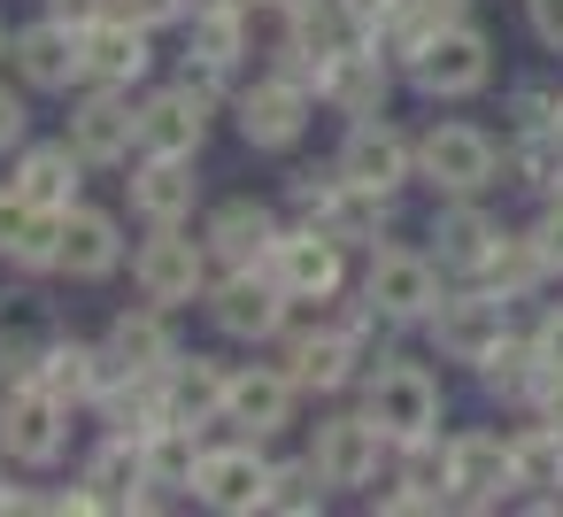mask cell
<instances>
[{"instance_id":"cell-36","label":"cell","mask_w":563,"mask_h":517,"mask_svg":"<svg viewBox=\"0 0 563 517\" xmlns=\"http://www.w3.org/2000/svg\"><path fill=\"white\" fill-rule=\"evenodd\" d=\"M140 448H147V486H194V479H201V455H209V448L194 440V425H178V417L155 425Z\"/></svg>"},{"instance_id":"cell-9","label":"cell","mask_w":563,"mask_h":517,"mask_svg":"<svg viewBox=\"0 0 563 517\" xmlns=\"http://www.w3.org/2000/svg\"><path fill=\"white\" fill-rule=\"evenodd\" d=\"M494 140L478 132V124H432L424 132V147H417V170L440 186V194H478L486 178H494Z\"/></svg>"},{"instance_id":"cell-27","label":"cell","mask_w":563,"mask_h":517,"mask_svg":"<svg viewBox=\"0 0 563 517\" xmlns=\"http://www.w3.org/2000/svg\"><path fill=\"white\" fill-rule=\"evenodd\" d=\"M109 355H117V371L163 378V371L178 363V340H170V317H163V301H155V309H124V317L109 324Z\"/></svg>"},{"instance_id":"cell-41","label":"cell","mask_w":563,"mask_h":517,"mask_svg":"<svg viewBox=\"0 0 563 517\" xmlns=\"http://www.w3.org/2000/svg\"><path fill=\"white\" fill-rule=\"evenodd\" d=\"M240 40H247V16L194 9V55H217V63H232V55H240Z\"/></svg>"},{"instance_id":"cell-44","label":"cell","mask_w":563,"mask_h":517,"mask_svg":"<svg viewBox=\"0 0 563 517\" xmlns=\"http://www.w3.org/2000/svg\"><path fill=\"white\" fill-rule=\"evenodd\" d=\"M224 70H232V63H217V55H186V78H178V86L201 94V101H217V94H224Z\"/></svg>"},{"instance_id":"cell-47","label":"cell","mask_w":563,"mask_h":517,"mask_svg":"<svg viewBox=\"0 0 563 517\" xmlns=\"http://www.w3.org/2000/svg\"><path fill=\"white\" fill-rule=\"evenodd\" d=\"M532 32H540V47L563 55V0H532Z\"/></svg>"},{"instance_id":"cell-39","label":"cell","mask_w":563,"mask_h":517,"mask_svg":"<svg viewBox=\"0 0 563 517\" xmlns=\"http://www.w3.org/2000/svg\"><path fill=\"white\" fill-rule=\"evenodd\" d=\"M317 502H324V471H317V455H309V463H271V494H263V509L309 517Z\"/></svg>"},{"instance_id":"cell-1","label":"cell","mask_w":563,"mask_h":517,"mask_svg":"<svg viewBox=\"0 0 563 517\" xmlns=\"http://www.w3.org/2000/svg\"><path fill=\"white\" fill-rule=\"evenodd\" d=\"M363 409L378 417V432L394 440V448H409V440H424L432 425H440V386L417 371V363H378L371 371V394H363Z\"/></svg>"},{"instance_id":"cell-14","label":"cell","mask_w":563,"mask_h":517,"mask_svg":"<svg viewBox=\"0 0 563 517\" xmlns=\"http://www.w3.org/2000/svg\"><path fill=\"white\" fill-rule=\"evenodd\" d=\"M194 494H201L209 509H263V494H271V463L255 455V432H247L240 448H209Z\"/></svg>"},{"instance_id":"cell-5","label":"cell","mask_w":563,"mask_h":517,"mask_svg":"<svg viewBox=\"0 0 563 517\" xmlns=\"http://www.w3.org/2000/svg\"><path fill=\"white\" fill-rule=\"evenodd\" d=\"M286 286L263 271V263H240L217 294H209V317H217V332H232V340H271L278 324H286Z\"/></svg>"},{"instance_id":"cell-19","label":"cell","mask_w":563,"mask_h":517,"mask_svg":"<svg viewBox=\"0 0 563 517\" xmlns=\"http://www.w3.org/2000/svg\"><path fill=\"white\" fill-rule=\"evenodd\" d=\"M363 301H378L386 317H432L440 309V278H432V263L424 255H401V248H386L378 263H371V278H363Z\"/></svg>"},{"instance_id":"cell-22","label":"cell","mask_w":563,"mask_h":517,"mask_svg":"<svg viewBox=\"0 0 563 517\" xmlns=\"http://www.w3.org/2000/svg\"><path fill=\"white\" fill-rule=\"evenodd\" d=\"M194 194H201L194 155H147V163L132 170V209H140L147 224H178V217H194Z\"/></svg>"},{"instance_id":"cell-13","label":"cell","mask_w":563,"mask_h":517,"mask_svg":"<svg viewBox=\"0 0 563 517\" xmlns=\"http://www.w3.org/2000/svg\"><path fill=\"white\" fill-rule=\"evenodd\" d=\"M378 448H386V432H378L371 409L363 417H324L317 425V471H324V486H371Z\"/></svg>"},{"instance_id":"cell-31","label":"cell","mask_w":563,"mask_h":517,"mask_svg":"<svg viewBox=\"0 0 563 517\" xmlns=\"http://www.w3.org/2000/svg\"><path fill=\"white\" fill-rule=\"evenodd\" d=\"M271 240H278V217L263 209V201H224L217 217H209V255L217 263H263L271 255Z\"/></svg>"},{"instance_id":"cell-38","label":"cell","mask_w":563,"mask_h":517,"mask_svg":"<svg viewBox=\"0 0 563 517\" xmlns=\"http://www.w3.org/2000/svg\"><path fill=\"white\" fill-rule=\"evenodd\" d=\"M509 178L532 186V194H555V186H563V132H517Z\"/></svg>"},{"instance_id":"cell-11","label":"cell","mask_w":563,"mask_h":517,"mask_svg":"<svg viewBox=\"0 0 563 517\" xmlns=\"http://www.w3.org/2000/svg\"><path fill=\"white\" fill-rule=\"evenodd\" d=\"M70 140L86 163H132L140 147V109L124 101V86H93L78 109H70Z\"/></svg>"},{"instance_id":"cell-21","label":"cell","mask_w":563,"mask_h":517,"mask_svg":"<svg viewBox=\"0 0 563 517\" xmlns=\"http://www.w3.org/2000/svg\"><path fill=\"white\" fill-rule=\"evenodd\" d=\"M55 348V317L40 294H0V378H32Z\"/></svg>"},{"instance_id":"cell-33","label":"cell","mask_w":563,"mask_h":517,"mask_svg":"<svg viewBox=\"0 0 563 517\" xmlns=\"http://www.w3.org/2000/svg\"><path fill=\"white\" fill-rule=\"evenodd\" d=\"M286 371H294V386H309V394H340L363 363H355L347 332H309V324H294V355H286Z\"/></svg>"},{"instance_id":"cell-37","label":"cell","mask_w":563,"mask_h":517,"mask_svg":"<svg viewBox=\"0 0 563 517\" xmlns=\"http://www.w3.org/2000/svg\"><path fill=\"white\" fill-rule=\"evenodd\" d=\"M540 271H548V263H540V240H532V232H501V240H494V255L478 263V278H486L494 294H509V301H517Z\"/></svg>"},{"instance_id":"cell-51","label":"cell","mask_w":563,"mask_h":517,"mask_svg":"<svg viewBox=\"0 0 563 517\" xmlns=\"http://www.w3.org/2000/svg\"><path fill=\"white\" fill-rule=\"evenodd\" d=\"M540 355H548V371H563V309L540 324Z\"/></svg>"},{"instance_id":"cell-6","label":"cell","mask_w":563,"mask_h":517,"mask_svg":"<svg viewBox=\"0 0 563 517\" xmlns=\"http://www.w3.org/2000/svg\"><path fill=\"white\" fill-rule=\"evenodd\" d=\"M263 271H271L294 301H324V294H340V240H332L324 224L278 232V240H271V255H263Z\"/></svg>"},{"instance_id":"cell-34","label":"cell","mask_w":563,"mask_h":517,"mask_svg":"<svg viewBox=\"0 0 563 517\" xmlns=\"http://www.w3.org/2000/svg\"><path fill=\"white\" fill-rule=\"evenodd\" d=\"M86 486H93V502L101 509H147V448L140 440H124V432H109V448L86 463Z\"/></svg>"},{"instance_id":"cell-2","label":"cell","mask_w":563,"mask_h":517,"mask_svg":"<svg viewBox=\"0 0 563 517\" xmlns=\"http://www.w3.org/2000/svg\"><path fill=\"white\" fill-rule=\"evenodd\" d=\"M70 402H55L40 378H9V394H0V448H9V463H55L70 425H63Z\"/></svg>"},{"instance_id":"cell-40","label":"cell","mask_w":563,"mask_h":517,"mask_svg":"<svg viewBox=\"0 0 563 517\" xmlns=\"http://www.w3.org/2000/svg\"><path fill=\"white\" fill-rule=\"evenodd\" d=\"M517 455V486H563V432L555 425H532L525 440H509Z\"/></svg>"},{"instance_id":"cell-52","label":"cell","mask_w":563,"mask_h":517,"mask_svg":"<svg viewBox=\"0 0 563 517\" xmlns=\"http://www.w3.org/2000/svg\"><path fill=\"white\" fill-rule=\"evenodd\" d=\"M424 9H432V16H440V24H455V16H463V9H471V0H424Z\"/></svg>"},{"instance_id":"cell-26","label":"cell","mask_w":563,"mask_h":517,"mask_svg":"<svg viewBox=\"0 0 563 517\" xmlns=\"http://www.w3.org/2000/svg\"><path fill=\"white\" fill-rule=\"evenodd\" d=\"M16 186L40 201V209H78V186H86V155H78V140H47V147H24V163H16Z\"/></svg>"},{"instance_id":"cell-50","label":"cell","mask_w":563,"mask_h":517,"mask_svg":"<svg viewBox=\"0 0 563 517\" xmlns=\"http://www.w3.org/2000/svg\"><path fill=\"white\" fill-rule=\"evenodd\" d=\"M540 425L563 432V371H548V386H540Z\"/></svg>"},{"instance_id":"cell-48","label":"cell","mask_w":563,"mask_h":517,"mask_svg":"<svg viewBox=\"0 0 563 517\" xmlns=\"http://www.w3.org/2000/svg\"><path fill=\"white\" fill-rule=\"evenodd\" d=\"M47 9H55L63 24H78V32H86L93 16H109V0H47Z\"/></svg>"},{"instance_id":"cell-30","label":"cell","mask_w":563,"mask_h":517,"mask_svg":"<svg viewBox=\"0 0 563 517\" xmlns=\"http://www.w3.org/2000/svg\"><path fill=\"white\" fill-rule=\"evenodd\" d=\"M386 217H394V209H386V194H378V186H355V178H340V170H332V186H324V201H317V217H309V224H324L332 240H378V232H386Z\"/></svg>"},{"instance_id":"cell-54","label":"cell","mask_w":563,"mask_h":517,"mask_svg":"<svg viewBox=\"0 0 563 517\" xmlns=\"http://www.w3.org/2000/svg\"><path fill=\"white\" fill-rule=\"evenodd\" d=\"M548 201H555V209H563V186H555V194H548Z\"/></svg>"},{"instance_id":"cell-10","label":"cell","mask_w":563,"mask_h":517,"mask_svg":"<svg viewBox=\"0 0 563 517\" xmlns=\"http://www.w3.org/2000/svg\"><path fill=\"white\" fill-rule=\"evenodd\" d=\"M432 340L455 355V363H486L501 340H509V294H455L432 309Z\"/></svg>"},{"instance_id":"cell-46","label":"cell","mask_w":563,"mask_h":517,"mask_svg":"<svg viewBox=\"0 0 563 517\" xmlns=\"http://www.w3.org/2000/svg\"><path fill=\"white\" fill-rule=\"evenodd\" d=\"M532 240H540V263H548V271H563V209H548V217L532 224Z\"/></svg>"},{"instance_id":"cell-23","label":"cell","mask_w":563,"mask_h":517,"mask_svg":"<svg viewBox=\"0 0 563 517\" xmlns=\"http://www.w3.org/2000/svg\"><path fill=\"white\" fill-rule=\"evenodd\" d=\"M117 263H124V232H117V217H109V209H86V201L63 209V271L93 286V278H109Z\"/></svg>"},{"instance_id":"cell-8","label":"cell","mask_w":563,"mask_h":517,"mask_svg":"<svg viewBox=\"0 0 563 517\" xmlns=\"http://www.w3.org/2000/svg\"><path fill=\"white\" fill-rule=\"evenodd\" d=\"M9 55H16V70H24V86H40V94H70V86L86 78V32L63 24V16L24 24V32L9 40Z\"/></svg>"},{"instance_id":"cell-43","label":"cell","mask_w":563,"mask_h":517,"mask_svg":"<svg viewBox=\"0 0 563 517\" xmlns=\"http://www.w3.org/2000/svg\"><path fill=\"white\" fill-rule=\"evenodd\" d=\"M109 9L155 32V24H178V16H194V0H109Z\"/></svg>"},{"instance_id":"cell-42","label":"cell","mask_w":563,"mask_h":517,"mask_svg":"<svg viewBox=\"0 0 563 517\" xmlns=\"http://www.w3.org/2000/svg\"><path fill=\"white\" fill-rule=\"evenodd\" d=\"M563 124V94L555 86H525L517 94V132H555Z\"/></svg>"},{"instance_id":"cell-12","label":"cell","mask_w":563,"mask_h":517,"mask_svg":"<svg viewBox=\"0 0 563 517\" xmlns=\"http://www.w3.org/2000/svg\"><path fill=\"white\" fill-rule=\"evenodd\" d=\"M301 124H309V86H294V78L271 70L255 94H240V140H247V147L278 155V147L301 140Z\"/></svg>"},{"instance_id":"cell-49","label":"cell","mask_w":563,"mask_h":517,"mask_svg":"<svg viewBox=\"0 0 563 517\" xmlns=\"http://www.w3.org/2000/svg\"><path fill=\"white\" fill-rule=\"evenodd\" d=\"M340 16H347V24H371V32H378V24L394 16V0H340Z\"/></svg>"},{"instance_id":"cell-25","label":"cell","mask_w":563,"mask_h":517,"mask_svg":"<svg viewBox=\"0 0 563 517\" xmlns=\"http://www.w3.org/2000/svg\"><path fill=\"white\" fill-rule=\"evenodd\" d=\"M440 502H455V448H432V432H424V440L401 448V479L378 509L401 517V509H440Z\"/></svg>"},{"instance_id":"cell-17","label":"cell","mask_w":563,"mask_h":517,"mask_svg":"<svg viewBox=\"0 0 563 517\" xmlns=\"http://www.w3.org/2000/svg\"><path fill=\"white\" fill-rule=\"evenodd\" d=\"M209 140V101L170 86L155 101H140V155H201Z\"/></svg>"},{"instance_id":"cell-45","label":"cell","mask_w":563,"mask_h":517,"mask_svg":"<svg viewBox=\"0 0 563 517\" xmlns=\"http://www.w3.org/2000/svg\"><path fill=\"white\" fill-rule=\"evenodd\" d=\"M24 124H32L24 94H9V86H0V155H9V147H24Z\"/></svg>"},{"instance_id":"cell-16","label":"cell","mask_w":563,"mask_h":517,"mask_svg":"<svg viewBox=\"0 0 563 517\" xmlns=\"http://www.w3.org/2000/svg\"><path fill=\"white\" fill-rule=\"evenodd\" d=\"M386 94H394V70H386V47L371 40V47H340L332 55V70H324V101L340 109V117H378L386 109Z\"/></svg>"},{"instance_id":"cell-24","label":"cell","mask_w":563,"mask_h":517,"mask_svg":"<svg viewBox=\"0 0 563 517\" xmlns=\"http://www.w3.org/2000/svg\"><path fill=\"white\" fill-rule=\"evenodd\" d=\"M32 378H40L55 402H101L109 378H117V355H109V348H86V340H55Z\"/></svg>"},{"instance_id":"cell-7","label":"cell","mask_w":563,"mask_h":517,"mask_svg":"<svg viewBox=\"0 0 563 517\" xmlns=\"http://www.w3.org/2000/svg\"><path fill=\"white\" fill-rule=\"evenodd\" d=\"M0 263H16V271H63V217L40 209L16 178L0 186Z\"/></svg>"},{"instance_id":"cell-55","label":"cell","mask_w":563,"mask_h":517,"mask_svg":"<svg viewBox=\"0 0 563 517\" xmlns=\"http://www.w3.org/2000/svg\"><path fill=\"white\" fill-rule=\"evenodd\" d=\"M0 55H9V32H0Z\"/></svg>"},{"instance_id":"cell-15","label":"cell","mask_w":563,"mask_h":517,"mask_svg":"<svg viewBox=\"0 0 563 517\" xmlns=\"http://www.w3.org/2000/svg\"><path fill=\"white\" fill-rule=\"evenodd\" d=\"M147 63H155V55H147V24H132V16H117V9L86 24V78H93V86H140Z\"/></svg>"},{"instance_id":"cell-56","label":"cell","mask_w":563,"mask_h":517,"mask_svg":"<svg viewBox=\"0 0 563 517\" xmlns=\"http://www.w3.org/2000/svg\"><path fill=\"white\" fill-rule=\"evenodd\" d=\"M555 132H563V124H555Z\"/></svg>"},{"instance_id":"cell-29","label":"cell","mask_w":563,"mask_h":517,"mask_svg":"<svg viewBox=\"0 0 563 517\" xmlns=\"http://www.w3.org/2000/svg\"><path fill=\"white\" fill-rule=\"evenodd\" d=\"M224 394H232V371L209 363V355H178V363L163 371V409H170L178 425H209V417L224 409Z\"/></svg>"},{"instance_id":"cell-20","label":"cell","mask_w":563,"mask_h":517,"mask_svg":"<svg viewBox=\"0 0 563 517\" xmlns=\"http://www.w3.org/2000/svg\"><path fill=\"white\" fill-rule=\"evenodd\" d=\"M448 448H455V502H463V509H494V502L517 486V455H509L501 432H463V440H448Z\"/></svg>"},{"instance_id":"cell-3","label":"cell","mask_w":563,"mask_h":517,"mask_svg":"<svg viewBox=\"0 0 563 517\" xmlns=\"http://www.w3.org/2000/svg\"><path fill=\"white\" fill-rule=\"evenodd\" d=\"M409 70H417V86H424L432 101H471V94L494 78V47H486V32H471V24L455 16V24L432 32V47H424Z\"/></svg>"},{"instance_id":"cell-35","label":"cell","mask_w":563,"mask_h":517,"mask_svg":"<svg viewBox=\"0 0 563 517\" xmlns=\"http://www.w3.org/2000/svg\"><path fill=\"white\" fill-rule=\"evenodd\" d=\"M478 378H486V394H501V402H540L548 355H540V340H501V348L478 363Z\"/></svg>"},{"instance_id":"cell-4","label":"cell","mask_w":563,"mask_h":517,"mask_svg":"<svg viewBox=\"0 0 563 517\" xmlns=\"http://www.w3.org/2000/svg\"><path fill=\"white\" fill-rule=\"evenodd\" d=\"M132 278H140V294L163 301V309L201 301V286H209V240H186L178 224H155V240L132 255Z\"/></svg>"},{"instance_id":"cell-53","label":"cell","mask_w":563,"mask_h":517,"mask_svg":"<svg viewBox=\"0 0 563 517\" xmlns=\"http://www.w3.org/2000/svg\"><path fill=\"white\" fill-rule=\"evenodd\" d=\"M263 9H294V0H263Z\"/></svg>"},{"instance_id":"cell-32","label":"cell","mask_w":563,"mask_h":517,"mask_svg":"<svg viewBox=\"0 0 563 517\" xmlns=\"http://www.w3.org/2000/svg\"><path fill=\"white\" fill-rule=\"evenodd\" d=\"M494 240H501V224H494L486 209H471L463 194H448V209L432 217V248H440L448 271H478V263L494 255Z\"/></svg>"},{"instance_id":"cell-18","label":"cell","mask_w":563,"mask_h":517,"mask_svg":"<svg viewBox=\"0 0 563 517\" xmlns=\"http://www.w3.org/2000/svg\"><path fill=\"white\" fill-rule=\"evenodd\" d=\"M409 170H417V147H409L394 124H378V117H363V124L347 132V147H340V178H355V186L394 194Z\"/></svg>"},{"instance_id":"cell-28","label":"cell","mask_w":563,"mask_h":517,"mask_svg":"<svg viewBox=\"0 0 563 517\" xmlns=\"http://www.w3.org/2000/svg\"><path fill=\"white\" fill-rule=\"evenodd\" d=\"M294 371H232V394H224V417L240 425V432H278L286 417H294Z\"/></svg>"}]
</instances>
